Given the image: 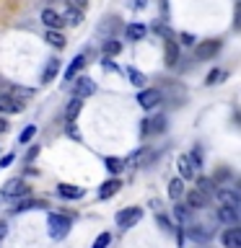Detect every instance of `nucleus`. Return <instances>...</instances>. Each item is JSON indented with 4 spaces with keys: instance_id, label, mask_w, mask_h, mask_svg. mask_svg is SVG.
<instances>
[{
    "instance_id": "nucleus-10",
    "label": "nucleus",
    "mask_w": 241,
    "mask_h": 248,
    "mask_svg": "<svg viewBox=\"0 0 241 248\" xmlns=\"http://www.w3.org/2000/svg\"><path fill=\"white\" fill-rule=\"evenodd\" d=\"M42 23H44L47 29H57V31H60L65 21H62V16H60L57 11H52V8H44V11H42Z\"/></svg>"
},
{
    "instance_id": "nucleus-28",
    "label": "nucleus",
    "mask_w": 241,
    "mask_h": 248,
    "mask_svg": "<svg viewBox=\"0 0 241 248\" xmlns=\"http://www.w3.org/2000/svg\"><path fill=\"white\" fill-rule=\"evenodd\" d=\"M127 75H130V83L135 85V88H143V85L148 83V78L140 73V70H135V67H130V70H127Z\"/></svg>"
},
{
    "instance_id": "nucleus-39",
    "label": "nucleus",
    "mask_w": 241,
    "mask_h": 248,
    "mask_svg": "<svg viewBox=\"0 0 241 248\" xmlns=\"http://www.w3.org/2000/svg\"><path fill=\"white\" fill-rule=\"evenodd\" d=\"M101 65H104V70H112V73H117V65L112 62V57H104V60H101Z\"/></svg>"
},
{
    "instance_id": "nucleus-9",
    "label": "nucleus",
    "mask_w": 241,
    "mask_h": 248,
    "mask_svg": "<svg viewBox=\"0 0 241 248\" xmlns=\"http://www.w3.org/2000/svg\"><path fill=\"white\" fill-rule=\"evenodd\" d=\"M223 248H241V228H228L221 235Z\"/></svg>"
},
{
    "instance_id": "nucleus-20",
    "label": "nucleus",
    "mask_w": 241,
    "mask_h": 248,
    "mask_svg": "<svg viewBox=\"0 0 241 248\" xmlns=\"http://www.w3.org/2000/svg\"><path fill=\"white\" fill-rule=\"evenodd\" d=\"M176 62H179V46L174 42V36H171V39H166V65L174 67Z\"/></svg>"
},
{
    "instance_id": "nucleus-44",
    "label": "nucleus",
    "mask_w": 241,
    "mask_h": 248,
    "mask_svg": "<svg viewBox=\"0 0 241 248\" xmlns=\"http://www.w3.org/2000/svg\"><path fill=\"white\" fill-rule=\"evenodd\" d=\"M236 29H241V3L236 5V23H233Z\"/></svg>"
},
{
    "instance_id": "nucleus-37",
    "label": "nucleus",
    "mask_w": 241,
    "mask_h": 248,
    "mask_svg": "<svg viewBox=\"0 0 241 248\" xmlns=\"http://www.w3.org/2000/svg\"><path fill=\"white\" fill-rule=\"evenodd\" d=\"M13 160H16V155H13V153H8V155H3V158H0V168H8V166H11Z\"/></svg>"
},
{
    "instance_id": "nucleus-2",
    "label": "nucleus",
    "mask_w": 241,
    "mask_h": 248,
    "mask_svg": "<svg viewBox=\"0 0 241 248\" xmlns=\"http://www.w3.org/2000/svg\"><path fill=\"white\" fill-rule=\"evenodd\" d=\"M26 194H31V186L23 181V178H11V181L3 186V197H8V199H21V197H26Z\"/></svg>"
},
{
    "instance_id": "nucleus-26",
    "label": "nucleus",
    "mask_w": 241,
    "mask_h": 248,
    "mask_svg": "<svg viewBox=\"0 0 241 248\" xmlns=\"http://www.w3.org/2000/svg\"><path fill=\"white\" fill-rule=\"evenodd\" d=\"M174 217L179 220V225H182V228L192 222V220H189V207H187V204H176V207H174Z\"/></svg>"
},
{
    "instance_id": "nucleus-22",
    "label": "nucleus",
    "mask_w": 241,
    "mask_h": 248,
    "mask_svg": "<svg viewBox=\"0 0 241 248\" xmlns=\"http://www.w3.org/2000/svg\"><path fill=\"white\" fill-rule=\"evenodd\" d=\"M57 73H60V60H50L44 67V73H42V83H52L54 78H57Z\"/></svg>"
},
{
    "instance_id": "nucleus-40",
    "label": "nucleus",
    "mask_w": 241,
    "mask_h": 248,
    "mask_svg": "<svg viewBox=\"0 0 241 248\" xmlns=\"http://www.w3.org/2000/svg\"><path fill=\"white\" fill-rule=\"evenodd\" d=\"M179 39H182V44H184V46H192V44H194V36H192V34H182Z\"/></svg>"
},
{
    "instance_id": "nucleus-31",
    "label": "nucleus",
    "mask_w": 241,
    "mask_h": 248,
    "mask_svg": "<svg viewBox=\"0 0 241 248\" xmlns=\"http://www.w3.org/2000/svg\"><path fill=\"white\" fill-rule=\"evenodd\" d=\"M197 189L207 197V194L215 191V181H213V178H197Z\"/></svg>"
},
{
    "instance_id": "nucleus-18",
    "label": "nucleus",
    "mask_w": 241,
    "mask_h": 248,
    "mask_svg": "<svg viewBox=\"0 0 241 248\" xmlns=\"http://www.w3.org/2000/svg\"><path fill=\"white\" fill-rule=\"evenodd\" d=\"M62 21L70 23V26H78V23L83 21V11H81V8H75V5H68V11L62 13Z\"/></svg>"
},
{
    "instance_id": "nucleus-3",
    "label": "nucleus",
    "mask_w": 241,
    "mask_h": 248,
    "mask_svg": "<svg viewBox=\"0 0 241 248\" xmlns=\"http://www.w3.org/2000/svg\"><path fill=\"white\" fill-rule=\"evenodd\" d=\"M140 217H143V209L140 207H127V209H120V212H117V225H120V228H132V225H138L140 222Z\"/></svg>"
},
{
    "instance_id": "nucleus-13",
    "label": "nucleus",
    "mask_w": 241,
    "mask_h": 248,
    "mask_svg": "<svg viewBox=\"0 0 241 248\" xmlns=\"http://www.w3.org/2000/svg\"><path fill=\"white\" fill-rule=\"evenodd\" d=\"M218 49H221V42H215V39H213V42H205V44H200V46H197V52H194V54H197L200 60H210V57H215V54H218Z\"/></svg>"
},
{
    "instance_id": "nucleus-12",
    "label": "nucleus",
    "mask_w": 241,
    "mask_h": 248,
    "mask_svg": "<svg viewBox=\"0 0 241 248\" xmlns=\"http://www.w3.org/2000/svg\"><path fill=\"white\" fill-rule=\"evenodd\" d=\"M176 166H179V176H182L184 181H187V178H194V168H197V166L192 163L189 155H179Z\"/></svg>"
},
{
    "instance_id": "nucleus-15",
    "label": "nucleus",
    "mask_w": 241,
    "mask_h": 248,
    "mask_svg": "<svg viewBox=\"0 0 241 248\" xmlns=\"http://www.w3.org/2000/svg\"><path fill=\"white\" fill-rule=\"evenodd\" d=\"M218 220L225 222V225H236L239 222V209H233V207H218Z\"/></svg>"
},
{
    "instance_id": "nucleus-41",
    "label": "nucleus",
    "mask_w": 241,
    "mask_h": 248,
    "mask_svg": "<svg viewBox=\"0 0 241 248\" xmlns=\"http://www.w3.org/2000/svg\"><path fill=\"white\" fill-rule=\"evenodd\" d=\"M189 158H192V163H194V166H200V163H202V153H200V150H194V153L189 155Z\"/></svg>"
},
{
    "instance_id": "nucleus-14",
    "label": "nucleus",
    "mask_w": 241,
    "mask_h": 248,
    "mask_svg": "<svg viewBox=\"0 0 241 248\" xmlns=\"http://www.w3.org/2000/svg\"><path fill=\"white\" fill-rule=\"evenodd\" d=\"M120 186H122V181H120V178H109V181H104V184H101V189H99V197H101V199H109V197H114V194L120 191Z\"/></svg>"
},
{
    "instance_id": "nucleus-8",
    "label": "nucleus",
    "mask_w": 241,
    "mask_h": 248,
    "mask_svg": "<svg viewBox=\"0 0 241 248\" xmlns=\"http://www.w3.org/2000/svg\"><path fill=\"white\" fill-rule=\"evenodd\" d=\"M187 235L192 240H197V243H205V240L213 238V230L207 228V225H197V222H189L187 225Z\"/></svg>"
},
{
    "instance_id": "nucleus-27",
    "label": "nucleus",
    "mask_w": 241,
    "mask_h": 248,
    "mask_svg": "<svg viewBox=\"0 0 241 248\" xmlns=\"http://www.w3.org/2000/svg\"><path fill=\"white\" fill-rule=\"evenodd\" d=\"M8 93H11L13 98H18V101H29L31 96H34V91H31V88H18V85H11Z\"/></svg>"
},
{
    "instance_id": "nucleus-16",
    "label": "nucleus",
    "mask_w": 241,
    "mask_h": 248,
    "mask_svg": "<svg viewBox=\"0 0 241 248\" xmlns=\"http://www.w3.org/2000/svg\"><path fill=\"white\" fill-rule=\"evenodd\" d=\"M205 202H207V197L200 189H192L189 194H187V207H189V209H202V207H205Z\"/></svg>"
},
{
    "instance_id": "nucleus-34",
    "label": "nucleus",
    "mask_w": 241,
    "mask_h": 248,
    "mask_svg": "<svg viewBox=\"0 0 241 248\" xmlns=\"http://www.w3.org/2000/svg\"><path fill=\"white\" fill-rule=\"evenodd\" d=\"M109 243H112V235H109V232H101V235L93 240V246H91V248H106Z\"/></svg>"
},
{
    "instance_id": "nucleus-23",
    "label": "nucleus",
    "mask_w": 241,
    "mask_h": 248,
    "mask_svg": "<svg viewBox=\"0 0 241 248\" xmlns=\"http://www.w3.org/2000/svg\"><path fill=\"white\" fill-rule=\"evenodd\" d=\"M166 129V119H163V116H155V119H151V122H143V132L148 135V132H163Z\"/></svg>"
},
{
    "instance_id": "nucleus-38",
    "label": "nucleus",
    "mask_w": 241,
    "mask_h": 248,
    "mask_svg": "<svg viewBox=\"0 0 241 248\" xmlns=\"http://www.w3.org/2000/svg\"><path fill=\"white\" fill-rule=\"evenodd\" d=\"M158 225H161V230H166V232H171V230H174V228H171V222H169L163 215H158Z\"/></svg>"
},
{
    "instance_id": "nucleus-43",
    "label": "nucleus",
    "mask_w": 241,
    "mask_h": 248,
    "mask_svg": "<svg viewBox=\"0 0 241 248\" xmlns=\"http://www.w3.org/2000/svg\"><path fill=\"white\" fill-rule=\"evenodd\" d=\"M86 3H88V0H68V5H75V8H81V11L86 8Z\"/></svg>"
},
{
    "instance_id": "nucleus-4",
    "label": "nucleus",
    "mask_w": 241,
    "mask_h": 248,
    "mask_svg": "<svg viewBox=\"0 0 241 248\" xmlns=\"http://www.w3.org/2000/svg\"><path fill=\"white\" fill-rule=\"evenodd\" d=\"M73 96H78V98H88V96H93L96 93V83L91 80V78H86V75H81V78H73Z\"/></svg>"
},
{
    "instance_id": "nucleus-32",
    "label": "nucleus",
    "mask_w": 241,
    "mask_h": 248,
    "mask_svg": "<svg viewBox=\"0 0 241 248\" xmlns=\"http://www.w3.org/2000/svg\"><path fill=\"white\" fill-rule=\"evenodd\" d=\"M104 166H106L109 173H120V170L124 168V163H122L120 158H106V160H104Z\"/></svg>"
},
{
    "instance_id": "nucleus-6",
    "label": "nucleus",
    "mask_w": 241,
    "mask_h": 248,
    "mask_svg": "<svg viewBox=\"0 0 241 248\" xmlns=\"http://www.w3.org/2000/svg\"><path fill=\"white\" fill-rule=\"evenodd\" d=\"M23 111V101L13 98L11 93H0V114H21Z\"/></svg>"
},
{
    "instance_id": "nucleus-35",
    "label": "nucleus",
    "mask_w": 241,
    "mask_h": 248,
    "mask_svg": "<svg viewBox=\"0 0 241 248\" xmlns=\"http://www.w3.org/2000/svg\"><path fill=\"white\" fill-rule=\"evenodd\" d=\"M221 78H225V73H223V70H213V73L207 75V80H205V83H207V85H215L218 80H221Z\"/></svg>"
},
{
    "instance_id": "nucleus-25",
    "label": "nucleus",
    "mask_w": 241,
    "mask_h": 248,
    "mask_svg": "<svg viewBox=\"0 0 241 248\" xmlns=\"http://www.w3.org/2000/svg\"><path fill=\"white\" fill-rule=\"evenodd\" d=\"M182 194H184V178H171L169 181V197L179 199Z\"/></svg>"
},
{
    "instance_id": "nucleus-45",
    "label": "nucleus",
    "mask_w": 241,
    "mask_h": 248,
    "mask_svg": "<svg viewBox=\"0 0 241 248\" xmlns=\"http://www.w3.org/2000/svg\"><path fill=\"white\" fill-rule=\"evenodd\" d=\"M8 127H11V124H8V122L3 119V116H0V135H5V132H8Z\"/></svg>"
},
{
    "instance_id": "nucleus-7",
    "label": "nucleus",
    "mask_w": 241,
    "mask_h": 248,
    "mask_svg": "<svg viewBox=\"0 0 241 248\" xmlns=\"http://www.w3.org/2000/svg\"><path fill=\"white\" fill-rule=\"evenodd\" d=\"M138 104L143 106V108H155L161 104V91H155V88H143L138 93Z\"/></svg>"
},
{
    "instance_id": "nucleus-11",
    "label": "nucleus",
    "mask_w": 241,
    "mask_h": 248,
    "mask_svg": "<svg viewBox=\"0 0 241 248\" xmlns=\"http://www.w3.org/2000/svg\"><path fill=\"white\" fill-rule=\"evenodd\" d=\"M86 60H88V54H86V52H81V54H78V57H75V60L68 65V70H65V80H68V83L73 80V78H75L78 73H81L83 67H86Z\"/></svg>"
},
{
    "instance_id": "nucleus-42",
    "label": "nucleus",
    "mask_w": 241,
    "mask_h": 248,
    "mask_svg": "<svg viewBox=\"0 0 241 248\" xmlns=\"http://www.w3.org/2000/svg\"><path fill=\"white\" fill-rule=\"evenodd\" d=\"M8 235V222H3L0 220V243H3V238Z\"/></svg>"
},
{
    "instance_id": "nucleus-33",
    "label": "nucleus",
    "mask_w": 241,
    "mask_h": 248,
    "mask_svg": "<svg viewBox=\"0 0 241 248\" xmlns=\"http://www.w3.org/2000/svg\"><path fill=\"white\" fill-rule=\"evenodd\" d=\"M34 135H36V127H34V124H29V127L21 132L18 142H23V145H26V142H31V137H34Z\"/></svg>"
},
{
    "instance_id": "nucleus-1",
    "label": "nucleus",
    "mask_w": 241,
    "mask_h": 248,
    "mask_svg": "<svg viewBox=\"0 0 241 248\" xmlns=\"http://www.w3.org/2000/svg\"><path fill=\"white\" fill-rule=\"evenodd\" d=\"M47 232H50V238L62 240L70 232V217L60 212H50L47 215Z\"/></svg>"
},
{
    "instance_id": "nucleus-36",
    "label": "nucleus",
    "mask_w": 241,
    "mask_h": 248,
    "mask_svg": "<svg viewBox=\"0 0 241 248\" xmlns=\"http://www.w3.org/2000/svg\"><path fill=\"white\" fill-rule=\"evenodd\" d=\"M65 132H68V135L73 137V140H81V132H78V127H75L73 122H68V127H65Z\"/></svg>"
},
{
    "instance_id": "nucleus-17",
    "label": "nucleus",
    "mask_w": 241,
    "mask_h": 248,
    "mask_svg": "<svg viewBox=\"0 0 241 248\" xmlns=\"http://www.w3.org/2000/svg\"><path fill=\"white\" fill-rule=\"evenodd\" d=\"M57 191H60V197H65V199H81L86 194L81 186H73V184H60Z\"/></svg>"
},
{
    "instance_id": "nucleus-5",
    "label": "nucleus",
    "mask_w": 241,
    "mask_h": 248,
    "mask_svg": "<svg viewBox=\"0 0 241 248\" xmlns=\"http://www.w3.org/2000/svg\"><path fill=\"white\" fill-rule=\"evenodd\" d=\"M215 199L221 202L223 207H233V209H239L241 207V194L239 191H231V189H215Z\"/></svg>"
},
{
    "instance_id": "nucleus-24",
    "label": "nucleus",
    "mask_w": 241,
    "mask_h": 248,
    "mask_svg": "<svg viewBox=\"0 0 241 248\" xmlns=\"http://www.w3.org/2000/svg\"><path fill=\"white\" fill-rule=\"evenodd\" d=\"M81 101H83V98H78V96L70 98V104H68V108H65V119H68V122H75L78 111H81Z\"/></svg>"
},
{
    "instance_id": "nucleus-30",
    "label": "nucleus",
    "mask_w": 241,
    "mask_h": 248,
    "mask_svg": "<svg viewBox=\"0 0 241 248\" xmlns=\"http://www.w3.org/2000/svg\"><path fill=\"white\" fill-rule=\"evenodd\" d=\"M47 207L44 202H39V199H29V202H21L18 207H16V212H26V209H42Z\"/></svg>"
},
{
    "instance_id": "nucleus-46",
    "label": "nucleus",
    "mask_w": 241,
    "mask_h": 248,
    "mask_svg": "<svg viewBox=\"0 0 241 248\" xmlns=\"http://www.w3.org/2000/svg\"><path fill=\"white\" fill-rule=\"evenodd\" d=\"M145 3L148 0H135V8H145Z\"/></svg>"
},
{
    "instance_id": "nucleus-21",
    "label": "nucleus",
    "mask_w": 241,
    "mask_h": 248,
    "mask_svg": "<svg viewBox=\"0 0 241 248\" xmlns=\"http://www.w3.org/2000/svg\"><path fill=\"white\" fill-rule=\"evenodd\" d=\"M124 34H127V39L130 42H140L145 34H148V29L143 26V23H130L127 29H124Z\"/></svg>"
},
{
    "instance_id": "nucleus-19",
    "label": "nucleus",
    "mask_w": 241,
    "mask_h": 248,
    "mask_svg": "<svg viewBox=\"0 0 241 248\" xmlns=\"http://www.w3.org/2000/svg\"><path fill=\"white\" fill-rule=\"evenodd\" d=\"M44 42H47V44H52L54 49H62V46H65V36H62L57 29H47V34H44Z\"/></svg>"
},
{
    "instance_id": "nucleus-29",
    "label": "nucleus",
    "mask_w": 241,
    "mask_h": 248,
    "mask_svg": "<svg viewBox=\"0 0 241 248\" xmlns=\"http://www.w3.org/2000/svg\"><path fill=\"white\" fill-rule=\"evenodd\" d=\"M122 52V44L117 42V39H106L104 42V54L106 57H114V54H120Z\"/></svg>"
}]
</instances>
